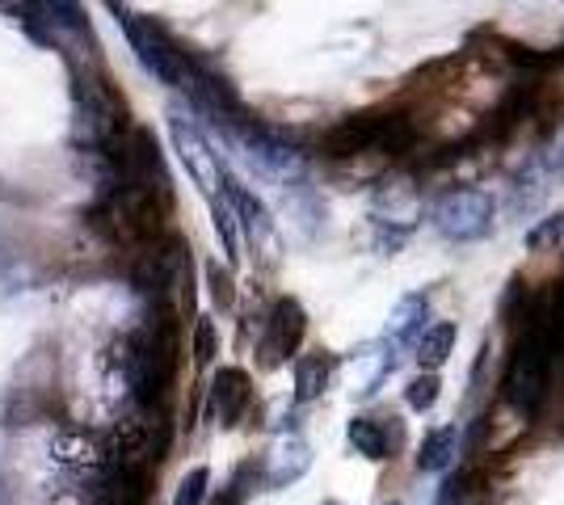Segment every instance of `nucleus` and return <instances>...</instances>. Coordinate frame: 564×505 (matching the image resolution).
Listing matches in <instances>:
<instances>
[{
    "label": "nucleus",
    "mask_w": 564,
    "mask_h": 505,
    "mask_svg": "<svg viewBox=\"0 0 564 505\" xmlns=\"http://www.w3.org/2000/svg\"><path fill=\"white\" fill-rule=\"evenodd\" d=\"M169 216H173V186H110L106 198L89 207V223L127 253L165 241Z\"/></svg>",
    "instance_id": "obj_1"
},
{
    "label": "nucleus",
    "mask_w": 564,
    "mask_h": 505,
    "mask_svg": "<svg viewBox=\"0 0 564 505\" xmlns=\"http://www.w3.org/2000/svg\"><path fill=\"white\" fill-rule=\"evenodd\" d=\"M547 384H552V316L531 312L506 371V400L518 413L535 417L547 400Z\"/></svg>",
    "instance_id": "obj_2"
},
{
    "label": "nucleus",
    "mask_w": 564,
    "mask_h": 505,
    "mask_svg": "<svg viewBox=\"0 0 564 505\" xmlns=\"http://www.w3.org/2000/svg\"><path fill=\"white\" fill-rule=\"evenodd\" d=\"M122 30H127L135 55L143 59V68L156 76V80H165V85L186 94L194 73L203 68V55H194L189 47H182L165 25L152 22V18H135V13H131V18H122Z\"/></svg>",
    "instance_id": "obj_3"
},
{
    "label": "nucleus",
    "mask_w": 564,
    "mask_h": 505,
    "mask_svg": "<svg viewBox=\"0 0 564 505\" xmlns=\"http://www.w3.org/2000/svg\"><path fill=\"white\" fill-rule=\"evenodd\" d=\"M434 223L447 241H480L494 223V198L485 190H455L438 202Z\"/></svg>",
    "instance_id": "obj_4"
},
{
    "label": "nucleus",
    "mask_w": 564,
    "mask_h": 505,
    "mask_svg": "<svg viewBox=\"0 0 564 505\" xmlns=\"http://www.w3.org/2000/svg\"><path fill=\"white\" fill-rule=\"evenodd\" d=\"M161 409H148V417H122L115 430V463H127V468H152L156 459L165 455L169 447V430L165 421L156 417Z\"/></svg>",
    "instance_id": "obj_5"
},
{
    "label": "nucleus",
    "mask_w": 564,
    "mask_h": 505,
    "mask_svg": "<svg viewBox=\"0 0 564 505\" xmlns=\"http://www.w3.org/2000/svg\"><path fill=\"white\" fill-rule=\"evenodd\" d=\"M304 329H307V316L304 308L291 299V295H282L279 304L270 308V320H265V337H261V366H279L286 362L295 350H300V341H304Z\"/></svg>",
    "instance_id": "obj_6"
},
{
    "label": "nucleus",
    "mask_w": 564,
    "mask_h": 505,
    "mask_svg": "<svg viewBox=\"0 0 564 505\" xmlns=\"http://www.w3.org/2000/svg\"><path fill=\"white\" fill-rule=\"evenodd\" d=\"M173 147H177V156H182L186 173L203 186V190L215 194L219 186H224L219 161H215V152L207 147V140H203V131H198L189 119H182V114L173 119Z\"/></svg>",
    "instance_id": "obj_7"
},
{
    "label": "nucleus",
    "mask_w": 564,
    "mask_h": 505,
    "mask_svg": "<svg viewBox=\"0 0 564 505\" xmlns=\"http://www.w3.org/2000/svg\"><path fill=\"white\" fill-rule=\"evenodd\" d=\"M249 400H253L249 375H245L240 366H219L212 380V392H207V409H212L215 421H219L224 430H232L236 421L245 417V409H249Z\"/></svg>",
    "instance_id": "obj_8"
},
{
    "label": "nucleus",
    "mask_w": 564,
    "mask_h": 505,
    "mask_svg": "<svg viewBox=\"0 0 564 505\" xmlns=\"http://www.w3.org/2000/svg\"><path fill=\"white\" fill-rule=\"evenodd\" d=\"M152 484V472L148 468H127V463H115V472L101 484V497L97 505H143L148 502V488Z\"/></svg>",
    "instance_id": "obj_9"
},
{
    "label": "nucleus",
    "mask_w": 564,
    "mask_h": 505,
    "mask_svg": "<svg viewBox=\"0 0 564 505\" xmlns=\"http://www.w3.org/2000/svg\"><path fill=\"white\" fill-rule=\"evenodd\" d=\"M346 438H350V447L362 459H388L397 451L400 430L392 426V433H388L383 421H376V417H354L350 426H346Z\"/></svg>",
    "instance_id": "obj_10"
},
{
    "label": "nucleus",
    "mask_w": 564,
    "mask_h": 505,
    "mask_svg": "<svg viewBox=\"0 0 564 505\" xmlns=\"http://www.w3.org/2000/svg\"><path fill=\"white\" fill-rule=\"evenodd\" d=\"M329 380H333V359L325 354V350L304 354V359L295 362V396H300V400H316V396H325Z\"/></svg>",
    "instance_id": "obj_11"
},
{
    "label": "nucleus",
    "mask_w": 564,
    "mask_h": 505,
    "mask_svg": "<svg viewBox=\"0 0 564 505\" xmlns=\"http://www.w3.org/2000/svg\"><path fill=\"white\" fill-rule=\"evenodd\" d=\"M307 463H312L307 442H300V438L282 442L279 451H274V459H270V488H286V484H295L307 472Z\"/></svg>",
    "instance_id": "obj_12"
},
{
    "label": "nucleus",
    "mask_w": 564,
    "mask_h": 505,
    "mask_svg": "<svg viewBox=\"0 0 564 505\" xmlns=\"http://www.w3.org/2000/svg\"><path fill=\"white\" fill-rule=\"evenodd\" d=\"M459 451V430L455 426H438V430L425 433L422 451H417V468L422 472H447Z\"/></svg>",
    "instance_id": "obj_13"
},
{
    "label": "nucleus",
    "mask_w": 564,
    "mask_h": 505,
    "mask_svg": "<svg viewBox=\"0 0 564 505\" xmlns=\"http://www.w3.org/2000/svg\"><path fill=\"white\" fill-rule=\"evenodd\" d=\"M455 341H459V329H455V325H434V329H425V333L413 341V345H417V362H422L425 371H438V366L451 359Z\"/></svg>",
    "instance_id": "obj_14"
},
{
    "label": "nucleus",
    "mask_w": 564,
    "mask_h": 505,
    "mask_svg": "<svg viewBox=\"0 0 564 505\" xmlns=\"http://www.w3.org/2000/svg\"><path fill=\"white\" fill-rule=\"evenodd\" d=\"M212 216H215V228H219V241H224V253L236 262L240 257V223H236L232 198H228L224 186L212 194Z\"/></svg>",
    "instance_id": "obj_15"
},
{
    "label": "nucleus",
    "mask_w": 564,
    "mask_h": 505,
    "mask_svg": "<svg viewBox=\"0 0 564 505\" xmlns=\"http://www.w3.org/2000/svg\"><path fill=\"white\" fill-rule=\"evenodd\" d=\"M425 308H430L425 295H404L397 316H392V337H388V341H392V345H397V341H417V329L425 325Z\"/></svg>",
    "instance_id": "obj_16"
},
{
    "label": "nucleus",
    "mask_w": 564,
    "mask_h": 505,
    "mask_svg": "<svg viewBox=\"0 0 564 505\" xmlns=\"http://www.w3.org/2000/svg\"><path fill=\"white\" fill-rule=\"evenodd\" d=\"M207 488H212V472L207 468H194V472H186V481L177 484L173 505H203L207 502Z\"/></svg>",
    "instance_id": "obj_17"
},
{
    "label": "nucleus",
    "mask_w": 564,
    "mask_h": 505,
    "mask_svg": "<svg viewBox=\"0 0 564 505\" xmlns=\"http://www.w3.org/2000/svg\"><path fill=\"white\" fill-rule=\"evenodd\" d=\"M215 354H219V333H215V320L203 316V320L194 325V362H198V366H212Z\"/></svg>",
    "instance_id": "obj_18"
},
{
    "label": "nucleus",
    "mask_w": 564,
    "mask_h": 505,
    "mask_svg": "<svg viewBox=\"0 0 564 505\" xmlns=\"http://www.w3.org/2000/svg\"><path fill=\"white\" fill-rule=\"evenodd\" d=\"M438 380L434 375H422V380H413L409 384V392H404V400H409V409H417V413H430L434 405H438Z\"/></svg>",
    "instance_id": "obj_19"
},
{
    "label": "nucleus",
    "mask_w": 564,
    "mask_h": 505,
    "mask_svg": "<svg viewBox=\"0 0 564 505\" xmlns=\"http://www.w3.org/2000/svg\"><path fill=\"white\" fill-rule=\"evenodd\" d=\"M564 241V211H556L552 219H543L540 228H531V237H527V249H547V244H561Z\"/></svg>",
    "instance_id": "obj_20"
},
{
    "label": "nucleus",
    "mask_w": 564,
    "mask_h": 505,
    "mask_svg": "<svg viewBox=\"0 0 564 505\" xmlns=\"http://www.w3.org/2000/svg\"><path fill=\"white\" fill-rule=\"evenodd\" d=\"M207 283H212L215 304H219V308H232V278H228V270L207 265Z\"/></svg>",
    "instance_id": "obj_21"
},
{
    "label": "nucleus",
    "mask_w": 564,
    "mask_h": 505,
    "mask_svg": "<svg viewBox=\"0 0 564 505\" xmlns=\"http://www.w3.org/2000/svg\"><path fill=\"white\" fill-rule=\"evenodd\" d=\"M547 173H552V177H564V135L552 144V152H547Z\"/></svg>",
    "instance_id": "obj_22"
},
{
    "label": "nucleus",
    "mask_w": 564,
    "mask_h": 505,
    "mask_svg": "<svg viewBox=\"0 0 564 505\" xmlns=\"http://www.w3.org/2000/svg\"><path fill=\"white\" fill-rule=\"evenodd\" d=\"M459 502V481H443V488H438V502L434 505H455Z\"/></svg>",
    "instance_id": "obj_23"
},
{
    "label": "nucleus",
    "mask_w": 564,
    "mask_h": 505,
    "mask_svg": "<svg viewBox=\"0 0 564 505\" xmlns=\"http://www.w3.org/2000/svg\"><path fill=\"white\" fill-rule=\"evenodd\" d=\"M552 345L564 354V308H556V316H552Z\"/></svg>",
    "instance_id": "obj_24"
},
{
    "label": "nucleus",
    "mask_w": 564,
    "mask_h": 505,
    "mask_svg": "<svg viewBox=\"0 0 564 505\" xmlns=\"http://www.w3.org/2000/svg\"><path fill=\"white\" fill-rule=\"evenodd\" d=\"M556 64L564 68V47H556Z\"/></svg>",
    "instance_id": "obj_25"
},
{
    "label": "nucleus",
    "mask_w": 564,
    "mask_h": 505,
    "mask_svg": "<svg viewBox=\"0 0 564 505\" xmlns=\"http://www.w3.org/2000/svg\"><path fill=\"white\" fill-rule=\"evenodd\" d=\"M388 505H397V502H388Z\"/></svg>",
    "instance_id": "obj_26"
}]
</instances>
